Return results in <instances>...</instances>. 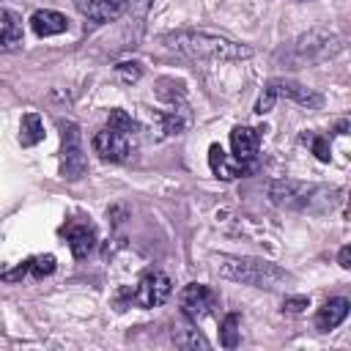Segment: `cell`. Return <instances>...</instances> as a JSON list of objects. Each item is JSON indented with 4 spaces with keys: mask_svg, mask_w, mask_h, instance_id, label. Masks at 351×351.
<instances>
[{
    "mask_svg": "<svg viewBox=\"0 0 351 351\" xmlns=\"http://www.w3.org/2000/svg\"><path fill=\"white\" fill-rule=\"evenodd\" d=\"M60 140H63L60 173H63L66 181H80L88 173V159H85V151H82L80 126L74 121H60Z\"/></svg>",
    "mask_w": 351,
    "mask_h": 351,
    "instance_id": "8992f818",
    "label": "cell"
},
{
    "mask_svg": "<svg viewBox=\"0 0 351 351\" xmlns=\"http://www.w3.org/2000/svg\"><path fill=\"white\" fill-rule=\"evenodd\" d=\"M304 140H310V148H313V154L321 159V162H329L332 159V151H329V140L324 137V134H304Z\"/></svg>",
    "mask_w": 351,
    "mask_h": 351,
    "instance_id": "d4e9b609",
    "label": "cell"
},
{
    "mask_svg": "<svg viewBox=\"0 0 351 351\" xmlns=\"http://www.w3.org/2000/svg\"><path fill=\"white\" fill-rule=\"evenodd\" d=\"M280 96L293 99L296 104H302V107H307V110H318V107L324 104V96H321L318 90L307 88V85H302V82H296V80L277 77V80H269V82H266L263 93H261L258 101H255V112H261V115L269 112Z\"/></svg>",
    "mask_w": 351,
    "mask_h": 351,
    "instance_id": "5b68a950",
    "label": "cell"
},
{
    "mask_svg": "<svg viewBox=\"0 0 351 351\" xmlns=\"http://www.w3.org/2000/svg\"><path fill=\"white\" fill-rule=\"evenodd\" d=\"M208 165H211L214 176H219V178H239V176H244V173L252 170L250 162H241V159L230 162L228 154L222 151V145H217V143L208 148Z\"/></svg>",
    "mask_w": 351,
    "mask_h": 351,
    "instance_id": "8fae6325",
    "label": "cell"
},
{
    "mask_svg": "<svg viewBox=\"0 0 351 351\" xmlns=\"http://www.w3.org/2000/svg\"><path fill=\"white\" fill-rule=\"evenodd\" d=\"M269 197L280 208H296V211H332L340 189L307 184L296 178H277L269 184Z\"/></svg>",
    "mask_w": 351,
    "mask_h": 351,
    "instance_id": "3957f363",
    "label": "cell"
},
{
    "mask_svg": "<svg viewBox=\"0 0 351 351\" xmlns=\"http://www.w3.org/2000/svg\"><path fill=\"white\" fill-rule=\"evenodd\" d=\"M162 123H165L167 134H181L184 126H186V118H181V110H170V112L162 115Z\"/></svg>",
    "mask_w": 351,
    "mask_h": 351,
    "instance_id": "cb8c5ba5",
    "label": "cell"
},
{
    "mask_svg": "<svg viewBox=\"0 0 351 351\" xmlns=\"http://www.w3.org/2000/svg\"><path fill=\"white\" fill-rule=\"evenodd\" d=\"M134 145H137V134L118 132V129H110V126H104L93 137V151L104 162H126L134 154Z\"/></svg>",
    "mask_w": 351,
    "mask_h": 351,
    "instance_id": "52a82bcc",
    "label": "cell"
},
{
    "mask_svg": "<svg viewBox=\"0 0 351 351\" xmlns=\"http://www.w3.org/2000/svg\"><path fill=\"white\" fill-rule=\"evenodd\" d=\"M219 343L225 348H236V343H239V315L236 313L225 315V321L219 326Z\"/></svg>",
    "mask_w": 351,
    "mask_h": 351,
    "instance_id": "d6986e66",
    "label": "cell"
},
{
    "mask_svg": "<svg viewBox=\"0 0 351 351\" xmlns=\"http://www.w3.org/2000/svg\"><path fill=\"white\" fill-rule=\"evenodd\" d=\"M156 96L159 99H167V101H181L184 99V82H178V80H170V77H162L159 82H156Z\"/></svg>",
    "mask_w": 351,
    "mask_h": 351,
    "instance_id": "ffe728a7",
    "label": "cell"
},
{
    "mask_svg": "<svg viewBox=\"0 0 351 351\" xmlns=\"http://www.w3.org/2000/svg\"><path fill=\"white\" fill-rule=\"evenodd\" d=\"M123 5H126L134 16H145V11L151 8V0H123Z\"/></svg>",
    "mask_w": 351,
    "mask_h": 351,
    "instance_id": "4316f807",
    "label": "cell"
},
{
    "mask_svg": "<svg viewBox=\"0 0 351 351\" xmlns=\"http://www.w3.org/2000/svg\"><path fill=\"white\" fill-rule=\"evenodd\" d=\"M74 5L82 16H88L90 22H99V25L115 22L126 11L123 0H74Z\"/></svg>",
    "mask_w": 351,
    "mask_h": 351,
    "instance_id": "30bf717a",
    "label": "cell"
},
{
    "mask_svg": "<svg viewBox=\"0 0 351 351\" xmlns=\"http://www.w3.org/2000/svg\"><path fill=\"white\" fill-rule=\"evenodd\" d=\"M159 44H165L167 49L186 55L192 60H247L252 58V47L250 44H239L228 36L219 33H208V30H170L159 36Z\"/></svg>",
    "mask_w": 351,
    "mask_h": 351,
    "instance_id": "6da1fadb",
    "label": "cell"
},
{
    "mask_svg": "<svg viewBox=\"0 0 351 351\" xmlns=\"http://www.w3.org/2000/svg\"><path fill=\"white\" fill-rule=\"evenodd\" d=\"M170 291H173V282H170L167 274H162V271H145L137 280V285H134V291L129 296H132V302L137 307H156V304H162L170 296Z\"/></svg>",
    "mask_w": 351,
    "mask_h": 351,
    "instance_id": "ba28073f",
    "label": "cell"
},
{
    "mask_svg": "<svg viewBox=\"0 0 351 351\" xmlns=\"http://www.w3.org/2000/svg\"><path fill=\"white\" fill-rule=\"evenodd\" d=\"M304 307H310V299H307V296H291V299H285V304H282L285 313H304Z\"/></svg>",
    "mask_w": 351,
    "mask_h": 351,
    "instance_id": "484cf974",
    "label": "cell"
},
{
    "mask_svg": "<svg viewBox=\"0 0 351 351\" xmlns=\"http://www.w3.org/2000/svg\"><path fill=\"white\" fill-rule=\"evenodd\" d=\"M214 261H217L219 277H225L230 282H241V285H252V288H263V291H277L285 282H291V274L266 258L217 255Z\"/></svg>",
    "mask_w": 351,
    "mask_h": 351,
    "instance_id": "7a4b0ae2",
    "label": "cell"
},
{
    "mask_svg": "<svg viewBox=\"0 0 351 351\" xmlns=\"http://www.w3.org/2000/svg\"><path fill=\"white\" fill-rule=\"evenodd\" d=\"M66 239H69L71 255L74 258H85L96 244V230H93V225H85V222L82 225H69Z\"/></svg>",
    "mask_w": 351,
    "mask_h": 351,
    "instance_id": "9a60e30c",
    "label": "cell"
},
{
    "mask_svg": "<svg viewBox=\"0 0 351 351\" xmlns=\"http://www.w3.org/2000/svg\"><path fill=\"white\" fill-rule=\"evenodd\" d=\"M55 271V255H36L27 261V274L33 277H47Z\"/></svg>",
    "mask_w": 351,
    "mask_h": 351,
    "instance_id": "7402d4cb",
    "label": "cell"
},
{
    "mask_svg": "<svg viewBox=\"0 0 351 351\" xmlns=\"http://www.w3.org/2000/svg\"><path fill=\"white\" fill-rule=\"evenodd\" d=\"M337 263H340L343 269H348V266H351V250H348V247H343V250H340V255H337Z\"/></svg>",
    "mask_w": 351,
    "mask_h": 351,
    "instance_id": "83f0119b",
    "label": "cell"
},
{
    "mask_svg": "<svg viewBox=\"0 0 351 351\" xmlns=\"http://www.w3.org/2000/svg\"><path fill=\"white\" fill-rule=\"evenodd\" d=\"M30 27H33V33L36 36H60L66 27H69V19L63 16V14H58V11H49V8H44V11H36L33 16H30Z\"/></svg>",
    "mask_w": 351,
    "mask_h": 351,
    "instance_id": "4fadbf2b",
    "label": "cell"
},
{
    "mask_svg": "<svg viewBox=\"0 0 351 351\" xmlns=\"http://www.w3.org/2000/svg\"><path fill=\"white\" fill-rule=\"evenodd\" d=\"M115 77L123 85H132V82H137L143 77V69H140V63H118L115 66Z\"/></svg>",
    "mask_w": 351,
    "mask_h": 351,
    "instance_id": "603a6c76",
    "label": "cell"
},
{
    "mask_svg": "<svg viewBox=\"0 0 351 351\" xmlns=\"http://www.w3.org/2000/svg\"><path fill=\"white\" fill-rule=\"evenodd\" d=\"M230 148H233V156L241 159V162H250L258 151V134L255 129L250 126H236L230 132Z\"/></svg>",
    "mask_w": 351,
    "mask_h": 351,
    "instance_id": "5bb4252c",
    "label": "cell"
},
{
    "mask_svg": "<svg viewBox=\"0 0 351 351\" xmlns=\"http://www.w3.org/2000/svg\"><path fill=\"white\" fill-rule=\"evenodd\" d=\"M107 126H110V129H118V132L137 134V123H134L132 115L123 112V110H110V115H107Z\"/></svg>",
    "mask_w": 351,
    "mask_h": 351,
    "instance_id": "44dd1931",
    "label": "cell"
},
{
    "mask_svg": "<svg viewBox=\"0 0 351 351\" xmlns=\"http://www.w3.org/2000/svg\"><path fill=\"white\" fill-rule=\"evenodd\" d=\"M346 315H348V299L335 296V299H329V302L315 313V326H318L321 332H329V329L340 326V324L346 321Z\"/></svg>",
    "mask_w": 351,
    "mask_h": 351,
    "instance_id": "7c38bea8",
    "label": "cell"
},
{
    "mask_svg": "<svg viewBox=\"0 0 351 351\" xmlns=\"http://www.w3.org/2000/svg\"><path fill=\"white\" fill-rule=\"evenodd\" d=\"M346 41L343 36L332 33V30H307L302 36H296L288 47V63L291 66H307V63H318L326 58H335L337 52H343Z\"/></svg>",
    "mask_w": 351,
    "mask_h": 351,
    "instance_id": "277c9868",
    "label": "cell"
},
{
    "mask_svg": "<svg viewBox=\"0 0 351 351\" xmlns=\"http://www.w3.org/2000/svg\"><path fill=\"white\" fill-rule=\"evenodd\" d=\"M19 38H22V25H19V19H16L8 8L0 5V52L16 47Z\"/></svg>",
    "mask_w": 351,
    "mask_h": 351,
    "instance_id": "2e32d148",
    "label": "cell"
},
{
    "mask_svg": "<svg viewBox=\"0 0 351 351\" xmlns=\"http://www.w3.org/2000/svg\"><path fill=\"white\" fill-rule=\"evenodd\" d=\"M217 307V293L203 285V282H189L184 291H181V313L189 318V321H200L206 315H211Z\"/></svg>",
    "mask_w": 351,
    "mask_h": 351,
    "instance_id": "9c48e42d",
    "label": "cell"
},
{
    "mask_svg": "<svg viewBox=\"0 0 351 351\" xmlns=\"http://www.w3.org/2000/svg\"><path fill=\"white\" fill-rule=\"evenodd\" d=\"M173 343L178 346V348H208V340L197 332V329H192V326H186V329H173Z\"/></svg>",
    "mask_w": 351,
    "mask_h": 351,
    "instance_id": "ac0fdd59",
    "label": "cell"
},
{
    "mask_svg": "<svg viewBox=\"0 0 351 351\" xmlns=\"http://www.w3.org/2000/svg\"><path fill=\"white\" fill-rule=\"evenodd\" d=\"M41 140H44V123H41V118L36 112H25L22 115V123H19V143L30 148V145H36Z\"/></svg>",
    "mask_w": 351,
    "mask_h": 351,
    "instance_id": "e0dca14e",
    "label": "cell"
}]
</instances>
